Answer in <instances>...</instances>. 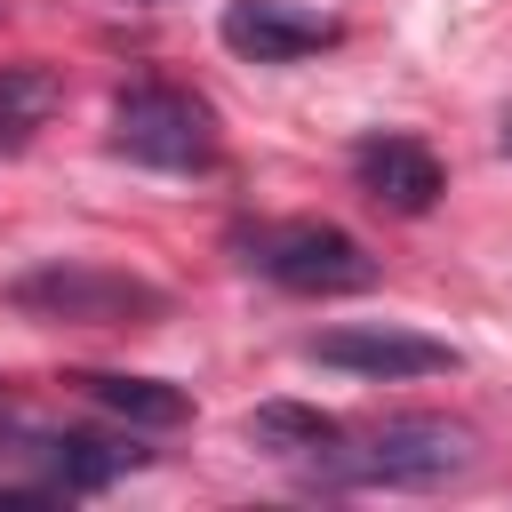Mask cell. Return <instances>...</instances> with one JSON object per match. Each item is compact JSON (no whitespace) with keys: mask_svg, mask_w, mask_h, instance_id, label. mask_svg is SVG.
<instances>
[{"mask_svg":"<svg viewBox=\"0 0 512 512\" xmlns=\"http://www.w3.org/2000/svg\"><path fill=\"white\" fill-rule=\"evenodd\" d=\"M472 456H480L472 424H456V416H392V424L360 432L352 448L336 432L312 464H320L328 488H440V480L472 472Z\"/></svg>","mask_w":512,"mask_h":512,"instance_id":"obj_1","label":"cell"},{"mask_svg":"<svg viewBox=\"0 0 512 512\" xmlns=\"http://www.w3.org/2000/svg\"><path fill=\"white\" fill-rule=\"evenodd\" d=\"M16 312L32 320H56V328H144L168 312V296L136 272H104V264H48V272H24L8 288Z\"/></svg>","mask_w":512,"mask_h":512,"instance_id":"obj_2","label":"cell"},{"mask_svg":"<svg viewBox=\"0 0 512 512\" xmlns=\"http://www.w3.org/2000/svg\"><path fill=\"white\" fill-rule=\"evenodd\" d=\"M112 144L128 160H144V168H208L216 160V120H208L200 96L144 80V88H128L112 104Z\"/></svg>","mask_w":512,"mask_h":512,"instance_id":"obj_3","label":"cell"},{"mask_svg":"<svg viewBox=\"0 0 512 512\" xmlns=\"http://www.w3.org/2000/svg\"><path fill=\"white\" fill-rule=\"evenodd\" d=\"M248 264L264 280L296 288V296H352V288L376 280V256L352 232H336V224H280V232H264L248 248Z\"/></svg>","mask_w":512,"mask_h":512,"instance_id":"obj_4","label":"cell"},{"mask_svg":"<svg viewBox=\"0 0 512 512\" xmlns=\"http://www.w3.org/2000/svg\"><path fill=\"white\" fill-rule=\"evenodd\" d=\"M312 360L344 368V376H368V384H400V376H440L456 368L448 344L416 336V328H384V320H352V328H328L312 336Z\"/></svg>","mask_w":512,"mask_h":512,"instance_id":"obj_5","label":"cell"},{"mask_svg":"<svg viewBox=\"0 0 512 512\" xmlns=\"http://www.w3.org/2000/svg\"><path fill=\"white\" fill-rule=\"evenodd\" d=\"M224 48L248 64H304L320 48H336V16L296 8V0H232L224 8Z\"/></svg>","mask_w":512,"mask_h":512,"instance_id":"obj_6","label":"cell"},{"mask_svg":"<svg viewBox=\"0 0 512 512\" xmlns=\"http://www.w3.org/2000/svg\"><path fill=\"white\" fill-rule=\"evenodd\" d=\"M16 456L32 464V496H96L104 480L144 464V448L104 440V432H32Z\"/></svg>","mask_w":512,"mask_h":512,"instance_id":"obj_7","label":"cell"},{"mask_svg":"<svg viewBox=\"0 0 512 512\" xmlns=\"http://www.w3.org/2000/svg\"><path fill=\"white\" fill-rule=\"evenodd\" d=\"M352 176H360V192L376 200V208H392V216H424L432 200H440V160L416 144V136H368L360 152H352Z\"/></svg>","mask_w":512,"mask_h":512,"instance_id":"obj_8","label":"cell"},{"mask_svg":"<svg viewBox=\"0 0 512 512\" xmlns=\"http://www.w3.org/2000/svg\"><path fill=\"white\" fill-rule=\"evenodd\" d=\"M104 416H120L128 432H176L184 416H192V392L184 384H160V376H120V368H88V376H72Z\"/></svg>","mask_w":512,"mask_h":512,"instance_id":"obj_9","label":"cell"},{"mask_svg":"<svg viewBox=\"0 0 512 512\" xmlns=\"http://www.w3.org/2000/svg\"><path fill=\"white\" fill-rule=\"evenodd\" d=\"M56 104H64L56 72H40V64H0V160L24 152V144L48 128Z\"/></svg>","mask_w":512,"mask_h":512,"instance_id":"obj_10","label":"cell"},{"mask_svg":"<svg viewBox=\"0 0 512 512\" xmlns=\"http://www.w3.org/2000/svg\"><path fill=\"white\" fill-rule=\"evenodd\" d=\"M248 440H256V448H272V456H320V448L336 440V416L296 408V400H264V408L248 416Z\"/></svg>","mask_w":512,"mask_h":512,"instance_id":"obj_11","label":"cell"},{"mask_svg":"<svg viewBox=\"0 0 512 512\" xmlns=\"http://www.w3.org/2000/svg\"><path fill=\"white\" fill-rule=\"evenodd\" d=\"M8 432H16V392L0 384V440H8Z\"/></svg>","mask_w":512,"mask_h":512,"instance_id":"obj_12","label":"cell"},{"mask_svg":"<svg viewBox=\"0 0 512 512\" xmlns=\"http://www.w3.org/2000/svg\"><path fill=\"white\" fill-rule=\"evenodd\" d=\"M0 16H8V0H0Z\"/></svg>","mask_w":512,"mask_h":512,"instance_id":"obj_13","label":"cell"}]
</instances>
